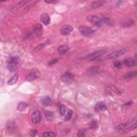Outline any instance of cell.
Returning a JSON list of instances; mask_svg holds the SVG:
<instances>
[{"instance_id": "1f68e13d", "label": "cell", "mask_w": 137, "mask_h": 137, "mask_svg": "<svg viewBox=\"0 0 137 137\" xmlns=\"http://www.w3.org/2000/svg\"><path fill=\"white\" fill-rule=\"evenodd\" d=\"M97 126H98L97 123V121L95 120H93L92 121H91L89 124V127L91 128H95L97 127Z\"/></svg>"}, {"instance_id": "e575fe53", "label": "cell", "mask_w": 137, "mask_h": 137, "mask_svg": "<svg viewBox=\"0 0 137 137\" xmlns=\"http://www.w3.org/2000/svg\"><path fill=\"white\" fill-rule=\"evenodd\" d=\"M44 45H45L44 43L40 44V45H38V46H37V47H36V48L35 49V50H36V51L39 50L40 49H42V48H43V47L44 46Z\"/></svg>"}, {"instance_id": "f546056e", "label": "cell", "mask_w": 137, "mask_h": 137, "mask_svg": "<svg viewBox=\"0 0 137 137\" xmlns=\"http://www.w3.org/2000/svg\"><path fill=\"white\" fill-rule=\"evenodd\" d=\"M42 136L43 137H53L55 136V134L53 132H50V131H47L44 132L42 135Z\"/></svg>"}, {"instance_id": "4316f807", "label": "cell", "mask_w": 137, "mask_h": 137, "mask_svg": "<svg viewBox=\"0 0 137 137\" xmlns=\"http://www.w3.org/2000/svg\"><path fill=\"white\" fill-rule=\"evenodd\" d=\"M59 112L60 115L62 116H63L65 115V113L66 111V106L64 104H60L59 105Z\"/></svg>"}, {"instance_id": "d6986e66", "label": "cell", "mask_w": 137, "mask_h": 137, "mask_svg": "<svg viewBox=\"0 0 137 137\" xmlns=\"http://www.w3.org/2000/svg\"><path fill=\"white\" fill-rule=\"evenodd\" d=\"M106 2V1H97L93 2L91 4V7L93 9H96L102 6Z\"/></svg>"}, {"instance_id": "4dcf8cb0", "label": "cell", "mask_w": 137, "mask_h": 137, "mask_svg": "<svg viewBox=\"0 0 137 137\" xmlns=\"http://www.w3.org/2000/svg\"><path fill=\"white\" fill-rule=\"evenodd\" d=\"M86 134V130L85 129H81L80 130L77 134V136H85Z\"/></svg>"}, {"instance_id": "3957f363", "label": "cell", "mask_w": 137, "mask_h": 137, "mask_svg": "<svg viewBox=\"0 0 137 137\" xmlns=\"http://www.w3.org/2000/svg\"><path fill=\"white\" fill-rule=\"evenodd\" d=\"M127 51V49L126 48H123L121 49L118 50H117L116 51H114L113 52H111V54L108 55L106 56L105 58L106 59H113L117 58L118 57H119L121 55L124 54Z\"/></svg>"}, {"instance_id": "d6a6232c", "label": "cell", "mask_w": 137, "mask_h": 137, "mask_svg": "<svg viewBox=\"0 0 137 137\" xmlns=\"http://www.w3.org/2000/svg\"><path fill=\"white\" fill-rule=\"evenodd\" d=\"M113 65L115 67H116L117 68H118L121 67V66H122V64H121V63L120 62H119V61L115 62V63H113Z\"/></svg>"}, {"instance_id": "cb8c5ba5", "label": "cell", "mask_w": 137, "mask_h": 137, "mask_svg": "<svg viewBox=\"0 0 137 137\" xmlns=\"http://www.w3.org/2000/svg\"><path fill=\"white\" fill-rule=\"evenodd\" d=\"M137 74V72L136 71H132L128 73H127L125 76H124V79L126 80H130L133 79V78L135 77Z\"/></svg>"}, {"instance_id": "d590c367", "label": "cell", "mask_w": 137, "mask_h": 137, "mask_svg": "<svg viewBox=\"0 0 137 137\" xmlns=\"http://www.w3.org/2000/svg\"><path fill=\"white\" fill-rule=\"evenodd\" d=\"M37 131L36 130H32L31 131H30V135H31L32 136H35L36 134Z\"/></svg>"}, {"instance_id": "30bf717a", "label": "cell", "mask_w": 137, "mask_h": 137, "mask_svg": "<svg viewBox=\"0 0 137 137\" xmlns=\"http://www.w3.org/2000/svg\"><path fill=\"white\" fill-rule=\"evenodd\" d=\"M124 64L127 67H132L137 65V60L131 58H127L124 59Z\"/></svg>"}, {"instance_id": "836d02e7", "label": "cell", "mask_w": 137, "mask_h": 137, "mask_svg": "<svg viewBox=\"0 0 137 137\" xmlns=\"http://www.w3.org/2000/svg\"><path fill=\"white\" fill-rule=\"evenodd\" d=\"M58 58H55V59H52L51 60H50V61L48 63V65H54V64L56 63L58 61Z\"/></svg>"}, {"instance_id": "ffe728a7", "label": "cell", "mask_w": 137, "mask_h": 137, "mask_svg": "<svg viewBox=\"0 0 137 137\" xmlns=\"http://www.w3.org/2000/svg\"><path fill=\"white\" fill-rule=\"evenodd\" d=\"M18 64L16 63H7V68L10 72H14L17 70L18 67Z\"/></svg>"}, {"instance_id": "4fadbf2b", "label": "cell", "mask_w": 137, "mask_h": 137, "mask_svg": "<svg viewBox=\"0 0 137 137\" xmlns=\"http://www.w3.org/2000/svg\"><path fill=\"white\" fill-rule=\"evenodd\" d=\"M100 72V68L98 66H93L89 68L87 72V74L89 75L93 76L97 74Z\"/></svg>"}, {"instance_id": "277c9868", "label": "cell", "mask_w": 137, "mask_h": 137, "mask_svg": "<svg viewBox=\"0 0 137 137\" xmlns=\"http://www.w3.org/2000/svg\"><path fill=\"white\" fill-rule=\"evenodd\" d=\"M79 29L81 34L86 36H89L94 33V30L93 28L87 26H80Z\"/></svg>"}, {"instance_id": "ba28073f", "label": "cell", "mask_w": 137, "mask_h": 137, "mask_svg": "<svg viewBox=\"0 0 137 137\" xmlns=\"http://www.w3.org/2000/svg\"><path fill=\"white\" fill-rule=\"evenodd\" d=\"M42 120V114L39 111H34L32 115V121L34 124L39 123Z\"/></svg>"}, {"instance_id": "8fae6325", "label": "cell", "mask_w": 137, "mask_h": 137, "mask_svg": "<svg viewBox=\"0 0 137 137\" xmlns=\"http://www.w3.org/2000/svg\"><path fill=\"white\" fill-rule=\"evenodd\" d=\"M33 32L37 36H40L43 32V28L41 24H36L33 26Z\"/></svg>"}, {"instance_id": "7402d4cb", "label": "cell", "mask_w": 137, "mask_h": 137, "mask_svg": "<svg viewBox=\"0 0 137 137\" xmlns=\"http://www.w3.org/2000/svg\"><path fill=\"white\" fill-rule=\"evenodd\" d=\"M136 128V123L135 122L134 123L131 124L130 125H129L128 126H127L126 128H125L124 130H123L121 132V133H127L128 132H130L134 129H135Z\"/></svg>"}, {"instance_id": "2e32d148", "label": "cell", "mask_w": 137, "mask_h": 137, "mask_svg": "<svg viewBox=\"0 0 137 137\" xmlns=\"http://www.w3.org/2000/svg\"><path fill=\"white\" fill-rule=\"evenodd\" d=\"M20 61V58L18 56L16 55H10L7 58V63H19Z\"/></svg>"}, {"instance_id": "7a4b0ae2", "label": "cell", "mask_w": 137, "mask_h": 137, "mask_svg": "<svg viewBox=\"0 0 137 137\" xmlns=\"http://www.w3.org/2000/svg\"><path fill=\"white\" fill-rule=\"evenodd\" d=\"M87 20L92 23L93 25L96 27H100L102 24L101 19L96 16L94 15H90L87 17Z\"/></svg>"}, {"instance_id": "ac0fdd59", "label": "cell", "mask_w": 137, "mask_h": 137, "mask_svg": "<svg viewBox=\"0 0 137 137\" xmlns=\"http://www.w3.org/2000/svg\"><path fill=\"white\" fill-rule=\"evenodd\" d=\"M28 106V104L25 102H20L17 105V109L18 111L21 112L25 110Z\"/></svg>"}, {"instance_id": "6da1fadb", "label": "cell", "mask_w": 137, "mask_h": 137, "mask_svg": "<svg viewBox=\"0 0 137 137\" xmlns=\"http://www.w3.org/2000/svg\"><path fill=\"white\" fill-rule=\"evenodd\" d=\"M40 77V72L36 68H33L30 71L26 77V80L28 81H32Z\"/></svg>"}, {"instance_id": "7c38bea8", "label": "cell", "mask_w": 137, "mask_h": 137, "mask_svg": "<svg viewBox=\"0 0 137 137\" xmlns=\"http://www.w3.org/2000/svg\"><path fill=\"white\" fill-rule=\"evenodd\" d=\"M40 21L44 25L46 26L50 24V19L49 15L46 13H44L42 14L40 16Z\"/></svg>"}, {"instance_id": "5b68a950", "label": "cell", "mask_w": 137, "mask_h": 137, "mask_svg": "<svg viewBox=\"0 0 137 137\" xmlns=\"http://www.w3.org/2000/svg\"><path fill=\"white\" fill-rule=\"evenodd\" d=\"M135 120H136V118H134L128 120L127 121H126V123L119 124L118 125H117L116 127L115 130L117 132H121L123 130H124L125 128H126L127 126H128L129 125H130L131 124L133 123V122Z\"/></svg>"}, {"instance_id": "e0dca14e", "label": "cell", "mask_w": 137, "mask_h": 137, "mask_svg": "<svg viewBox=\"0 0 137 137\" xmlns=\"http://www.w3.org/2000/svg\"><path fill=\"white\" fill-rule=\"evenodd\" d=\"M69 50V47L66 45H62L58 48V51L60 54L63 55L66 54V53Z\"/></svg>"}, {"instance_id": "9c48e42d", "label": "cell", "mask_w": 137, "mask_h": 137, "mask_svg": "<svg viewBox=\"0 0 137 137\" xmlns=\"http://www.w3.org/2000/svg\"><path fill=\"white\" fill-rule=\"evenodd\" d=\"M73 30V28L71 25H64L60 30V33L62 35H69Z\"/></svg>"}, {"instance_id": "d4e9b609", "label": "cell", "mask_w": 137, "mask_h": 137, "mask_svg": "<svg viewBox=\"0 0 137 137\" xmlns=\"http://www.w3.org/2000/svg\"><path fill=\"white\" fill-rule=\"evenodd\" d=\"M6 128L10 130H14V129H16V124H15L13 121H9V122H7V123L6 124Z\"/></svg>"}, {"instance_id": "603a6c76", "label": "cell", "mask_w": 137, "mask_h": 137, "mask_svg": "<svg viewBox=\"0 0 137 137\" xmlns=\"http://www.w3.org/2000/svg\"><path fill=\"white\" fill-rule=\"evenodd\" d=\"M19 78V75L18 74H14L13 76L8 80V82H7V84L9 85H14V83H16L18 80Z\"/></svg>"}, {"instance_id": "83f0119b", "label": "cell", "mask_w": 137, "mask_h": 137, "mask_svg": "<svg viewBox=\"0 0 137 137\" xmlns=\"http://www.w3.org/2000/svg\"><path fill=\"white\" fill-rule=\"evenodd\" d=\"M134 25V21L133 20H131L124 22V23L122 24V26L123 27H129L133 26Z\"/></svg>"}, {"instance_id": "8d00e7d4", "label": "cell", "mask_w": 137, "mask_h": 137, "mask_svg": "<svg viewBox=\"0 0 137 137\" xmlns=\"http://www.w3.org/2000/svg\"><path fill=\"white\" fill-rule=\"evenodd\" d=\"M58 1H45V2L47 3H57Z\"/></svg>"}, {"instance_id": "8992f818", "label": "cell", "mask_w": 137, "mask_h": 137, "mask_svg": "<svg viewBox=\"0 0 137 137\" xmlns=\"http://www.w3.org/2000/svg\"><path fill=\"white\" fill-rule=\"evenodd\" d=\"M61 79L64 82L71 83L74 79V75L70 72H66L63 74Z\"/></svg>"}, {"instance_id": "44dd1931", "label": "cell", "mask_w": 137, "mask_h": 137, "mask_svg": "<svg viewBox=\"0 0 137 137\" xmlns=\"http://www.w3.org/2000/svg\"><path fill=\"white\" fill-rule=\"evenodd\" d=\"M44 114L46 119L48 121H51L54 118V114L52 111L49 110H45Z\"/></svg>"}, {"instance_id": "9a60e30c", "label": "cell", "mask_w": 137, "mask_h": 137, "mask_svg": "<svg viewBox=\"0 0 137 137\" xmlns=\"http://www.w3.org/2000/svg\"><path fill=\"white\" fill-rule=\"evenodd\" d=\"M41 103L44 105H49L51 104V99L48 96H45L42 97L40 100Z\"/></svg>"}, {"instance_id": "5bb4252c", "label": "cell", "mask_w": 137, "mask_h": 137, "mask_svg": "<svg viewBox=\"0 0 137 137\" xmlns=\"http://www.w3.org/2000/svg\"><path fill=\"white\" fill-rule=\"evenodd\" d=\"M95 110L96 111H104L106 110L107 107H106V105L102 102H97L95 105Z\"/></svg>"}, {"instance_id": "f1b7e54d", "label": "cell", "mask_w": 137, "mask_h": 137, "mask_svg": "<svg viewBox=\"0 0 137 137\" xmlns=\"http://www.w3.org/2000/svg\"><path fill=\"white\" fill-rule=\"evenodd\" d=\"M72 115H73V111H72V110H68V112L67 113V115H66V116L65 117V121H69L71 119V118L72 117Z\"/></svg>"}, {"instance_id": "52a82bcc", "label": "cell", "mask_w": 137, "mask_h": 137, "mask_svg": "<svg viewBox=\"0 0 137 137\" xmlns=\"http://www.w3.org/2000/svg\"><path fill=\"white\" fill-rule=\"evenodd\" d=\"M105 52V51L103 50L96 51L95 52L92 53V54L88 55L86 57V58L87 59H88V60H94L97 59L98 57H99L100 56L103 55Z\"/></svg>"}, {"instance_id": "484cf974", "label": "cell", "mask_w": 137, "mask_h": 137, "mask_svg": "<svg viewBox=\"0 0 137 137\" xmlns=\"http://www.w3.org/2000/svg\"><path fill=\"white\" fill-rule=\"evenodd\" d=\"M102 22H104L105 24L108 25H112L113 24V21L109 17H103L102 19Z\"/></svg>"}]
</instances>
